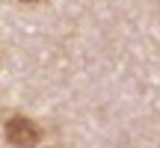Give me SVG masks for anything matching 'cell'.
<instances>
[{
    "mask_svg": "<svg viewBox=\"0 0 160 148\" xmlns=\"http://www.w3.org/2000/svg\"><path fill=\"white\" fill-rule=\"evenodd\" d=\"M6 139H9L15 148H36L42 139V131L33 119L27 116H15V119L6 121Z\"/></svg>",
    "mask_w": 160,
    "mask_h": 148,
    "instance_id": "obj_1",
    "label": "cell"
},
{
    "mask_svg": "<svg viewBox=\"0 0 160 148\" xmlns=\"http://www.w3.org/2000/svg\"><path fill=\"white\" fill-rule=\"evenodd\" d=\"M24 3H36V0H24Z\"/></svg>",
    "mask_w": 160,
    "mask_h": 148,
    "instance_id": "obj_2",
    "label": "cell"
}]
</instances>
